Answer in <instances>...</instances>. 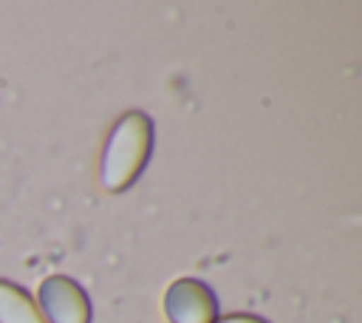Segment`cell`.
I'll return each mask as SVG.
<instances>
[{
    "mask_svg": "<svg viewBox=\"0 0 362 323\" xmlns=\"http://www.w3.org/2000/svg\"><path fill=\"white\" fill-rule=\"evenodd\" d=\"M153 150V119L141 110H127L110 130L102 153V184L110 193L127 190L144 170Z\"/></svg>",
    "mask_w": 362,
    "mask_h": 323,
    "instance_id": "6da1fadb",
    "label": "cell"
},
{
    "mask_svg": "<svg viewBox=\"0 0 362 323\" xmlns=\"http://www.w3.org/2000/svg\"><path fill=\"white\" fill-rule=\"evenodd\" d=\"M40 312L48 323H90L85 289L65 275H51L40 283Z\"/></svg>",
    "mask_w": 362,
    "mask_h": 323,
    "instance_id": "7a4b0ae2",
    "label": "cell"
},
{
    "mask_svg": "<svg viewBox=\"0 0 362 323\" xmlns=\"http://www.w3.org/2000/svg\"><path fill=\"white\" fill-rule=\"evenodd\" d=\"M164 314L170 323H215L218 300L204 280L178 278L164 295Z\"/></svg>",
    "mask_w": 362,
    "mask_h": 323,
    "instance_id": "3957f363",
    "label": "cell"
},
{
    "mask_svg": "<svg viewBox=\"0 0 362 323\" xmlns=\"http://www.w3.org/2000/svg\"><path fill=\"white\" fill-rule=\"evenodd\" d=\"M0 323H45V317L20 286L0 280Z\"/></svg>",
    "mask_w": 362,
    "mask_h": 323,
    "instance_id": "277c9868",
    "label": "cell"
},
{
    "mask_svg": "<svg viewBox=\"0 0 362 323\" xmlns=\"http://www.w3.org/2000/svg\"><path fill=\"white\" fill-rule=\"evenodd\" d=\"M215 323H269L257 314H226V317H218Z\"/></svg>",
    "mask_w": 362,
    "mask_h": 323,
    "instance_id": "5b68a950",
    "label": "cell"
}]
</instances>
